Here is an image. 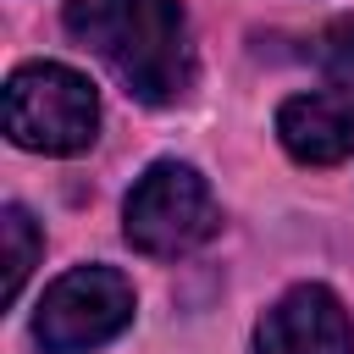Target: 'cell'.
I'll list each match as a JSON object with an SVG mask.
<instances>
[{"label":"cell","mask_w":354,"mask_h":354,"mask_svg":"<svg viewBox=\"0 0 354 354\" xmlns=\"http://www.w3.org/2000/svg\"><path fill=\"white\" fill-rule=\"evenodd\" d=\"M66 33L83 39L144 105H171L194 83L183 0H66Z\"/></svg>","instance_id":"6da1fadb"},{"label":"cell","mask_w":354,"mask_h":354,"mask_svg":"<svg viewBox=\"0 0 354 354\" xmlns=\"http://www.w3.org/2000/svg\"><path fill=\"white\" fill-rule=\"evenodd\" d=\"M100 127V94L83 72L61 61L17 66L6 83V133L22 149L39 155H77L94 144Z\"/></svg>","instance_id":"7a4b0ae2"},{"label":"cell","mask_w":354,"mask_h":354,"mask_svg":"<svg viewBox=\"0 0 354 354\" xmlns=\"http://www.w3.org/2000/svg\"><path fill=\"white\" fill-rule=\"evenodd\" d=\"M122 232L138 254H155V260H177V254L199 249L216 232L210 183L183 160H155L127 194Z\"/></svg>","instance_id":"3957f363"},{"label":"cell","mask_w":354,"mask_h":354,"mask_svg":"<svg viewBox=\"0 0 354 354\" xmlns=\"http://www.w3.org/2000/svg\"><path fill=\"white\" fill-rule=\"evenodd\" d=\"M133 321V288L111 266H77L39 299L33 343L44 354H88Z\"/></svg>","instance_id":"277c9868"},{"label":"cell","mask_w":354,"mask_h":354,"mask_svg":"<svg viewBox=\"0 0 354 354\" xmlns=\"http://www.w3.org/2000/svg\"><path fill=\"white\" fill-rule=\"evenodd\" d=\"M254 354H354V321L332 288L304 282L266 310Z\"/></svg>","instance_id":"5b68a950"},{"label":"cell","mask_w":354,"mask_h":354,"mask_svg":"<svg viewBox=\"0 0 354 354\" xmlns=\"http://www.w3.org/2000/svg\"><path fill=\"white\" fill-rule=\"evenodd\" d=\"M277 138L304 166H337L354 155V88L293 94L277 111Z\"/></svg>","instance_id":"8992f818"},{"label":"cell","mask_w":354,"mask_h":354,"mask_svg":"<svg viewBox=\"0 0 354 354\" xmlns=\"http://www.w3.org/2000/svg\"><path fill=\"white\" fill-rule=\"evenodd\" d=\"M0 238H6V282H0V299L11 304L22 293L33 260H39V227H33V216L22 205H6L0 210Z\"/></svg>","instance_id":"52a82bcc"},{"label":"cell","mask_w":354,"mask_h":354,"mask_svg":"<svg viewBox=\"0 0 354 354\" xmlns=\"http://www.w3.org/2000/svg\"><path fill=\"white\" fill-rule=\"evenodd\" d=\"M310 55H315V66H321L326 77H337V83H354V17H337V22H326V28L315 33Z\"/></svg>","instance_id":"ba28073f"}]
</instances>
